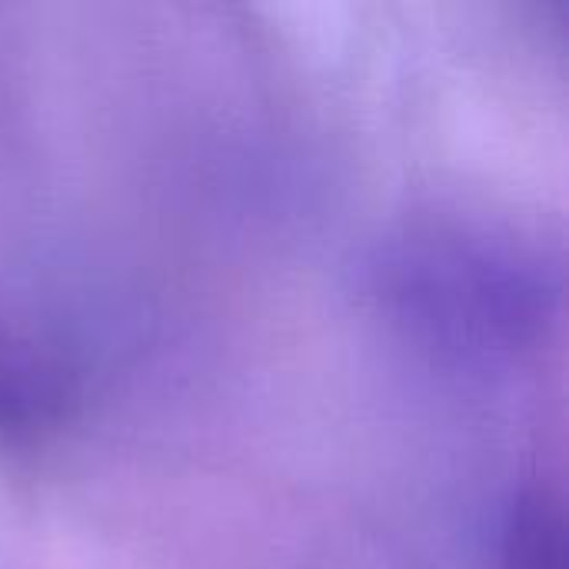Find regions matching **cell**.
<instances>
[{
    "instance_id": "1",
    "label": "cell",
    "mask_w": 569,
    "mask_h": 569,
    "mask_svg": "<svg viewBox=\"0 0 569 569\" xmlns=\"http://www.w3.org/2000/svg\"><path fill=\"white\" fill-rule=\"evenodd\" d=\"M507 569H563L560 523L540 500L520 507V513L510 527Z\"/></svg>"
}]
</instances>
